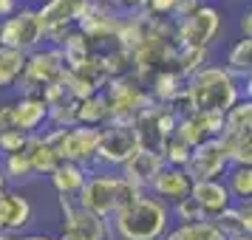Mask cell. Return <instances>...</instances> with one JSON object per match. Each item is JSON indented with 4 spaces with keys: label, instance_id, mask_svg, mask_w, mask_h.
<instances>
[{
    "label": "cell",
    "instance_id": "obj_11",
    "mask_svg": "<svg viewBox=\"0 0 252 240\" xmlns=\"http://www.w3.org/2000/svg\"><path fill=\"white\" fill-rule=\"evenodd\" d=\"M119 20H122V17L116 12H111L105 0H91L88 12L82 14V20L74 26V28L94 46V43H108V40H114L116 28H119Z\"/></svg>",
    "mask_w": 252,
    "mask_h": 240
},
{
    "label": "cell",
    "instance_id": "obj_18",
    "mask_svg": "<svg viewBox=\"0 0 252 240\" xmlns=\"http://www.w3.org/2000/svg\"><path fill=\"white\" fill-rule=\"evenodd\" d=\"M161 164H164V161H161L159 153L136 150V153L122 164V178H127L133 187H139V189H145V192H148V184L153 181V175L159 172Z\"/></svg>",
    "mask_w": 252,
    "mask_h": 240
},
{
    "label": "cell",
    "instance_id": "obj_6",
    "mask_svg": "<svg viewBox=\"0 0 252 240\" xmlns=\"http://www.w3.org/2000/svg\"><path fill=\"white\" fill-rule=\"evenodd\" d=\"M46 43L43 40V23L40 14L32 6H17V12L0 20V46L14 48V51H34Z\"/></svg>",
    "mask_w": 252,
    "mask_h": 240
},
{
    "label": "cell",
    "instance_id": "obj_35",
    "mask_svg": "<svg viewBox=\"0 0 252 240\" xmlns=\"http://www.w3.org/2000/svg\"><path fill=\"white\" fill-rule=\"evenodd\" d=\"M14 12H17V0H0V20H6Z\"/></svg>",
    "mask_w": 252,
    "mask_h": 240
},
{
    "label": "cell",
    "instance_id": "obj_4",
    "mask_svg": "<svg viewBox=\"0 0 252 240\" xmlns=\"http://www.w3.org/2000/svg\"><path fill=\"white\" fill-rule=\"evenodd\" d=\"M99 130H102V127H85V125L51 127L43 138L51 144V150L57 153L60 161H71V164L88 167V164H94V153H96Z\"/></svg>",
    "mask_w": 252,
    "mask_h": 240
},
{
    "label": "cell",
    "instance_id": "obj_9",
    "mask_svg": "<svg viewBox=\"0 0 252 240\" xmlns=\"http://www.w3.org/2000/svg\"><path fill=\"white\" fill-rule=\"evenodd\" d=\"M65 77V65L60 59L57 48H34L26 54V65H23V77H20V85H23V93H40L48 85H57Z\"/></svg>",
    "mask_w": 252,
    "mask_h": 240
},
{
    "label": "cell",
    "instance_id": "obj_15",
    "mask_svg": "<svg viewBox=\"0 0 252 240\" xmlns=\"http://www.w3.org/2000/svg\"><path fill=\"white\" fill-rule=\"evenodd\" d=\"M48 122V107L40 93H23L17 102H12V127L23 136H34Z\"/></svg>",
    "mask_w": 252,
    "mask_h": 240
},
{
    "label": "cell",
    "instance_id": "obj_34",
    "mask_svg": "<svg viewBox=\"0 0 252 240\" xmlns=\"http://www.w3.org/2000/svg\"><path fill=\"white\" fill-rule=\"evenodd\" d=\"M14 130L12 127V105H0V136Z\"/></svg>",
    "mask_w": 252,
    "mask_h": 240
},
{
    "label": "cell",
    "instance_id": "obj_36",
    "mask_svg": "<svg viewBox=\"0 0 252 240\" xmlns=\"http://www.w3.org/2000/svg\"><path fill=\"white\" fill-rule=\"evenodd\" d=\"M14 240H57V238H51V235H20Z\"/></svg>",
    "mask_w": 252,
    "mask_h": 240
},
{
    "label": "cell",
    "instance_id": "obj_24",
    "mask_svg": "<svg viewBox=\"0 0 252 240\" xmlns=\"http://www.w3.org/2000/svg\"><path fill=\"white\" fill-rule=\"evenodd\" d=\"M77 125H85V127L108 125V102H105L102 93L80 99V105H77Z\"/></svg>",
    "mask_w": 252,
    "mask_h": 240
},
{
    "label": "cell",
    "instance_id": "obj_28",
    "mask_svg": "<svg viewBox=\"0 0 252 240\" xmlns=\"http://www.w3.org/2000/svg\"><path fill=\"white\" fill-rule=\"evenodd\" d=\"M190 144H184L182 138H179V133L173 130L170 136L161 141V150H159V156L164 164H170V167H184L187 164V159H190Z\"/></svg>",
    "mask_w": 252,
    "mask_h": 240
},
{
    "label": "cell",
    "instance_id": "obj_25",
    "mask_svg": "<svg viewBox=\"0 0 252 240\" xmlns=\"http://www.w3.org/2000/svg\"><path fill=\"white\" fill-rule=\"evenodd\" d=\"M161 240H227V238L210 220H201V223H179V226H170Z\"/></svg>",
    "mask_w": 252,
    "mask_h": 240
},
{
    "label": "cell",
    "instance_id": "obj_2",
    "mask_svg": "<svg viewBox=\"0 0 252 240\" xmlns=\"http://www.w3.org/2000/svg\"><path fill=\"white\" fill-rule=\"evenodd\" d=\"M187 93L193 102V113L224 116L232 105L244 99L238 80L221 65H204L187 80Z\"/></svg>",
    "mask_w": 252,
    "mask_h": 240
},
{
    "label": "cell",
    "instance_id": "obj_14",
    "mask_svg": "<svg viewBox=\"0 0 252 240\" xmlns=\"http://www.w3.org/2000/svg\"><path fill=\"white\" fill-rule=\"evenodd\" d=\"M190 198L198 204L204 220H210V223H213L221 212H227L229 206H232V195H229V189L224 187V181H218V178H213V181H193Z\"/></svg>",
    "mask_w": 252,
    "mask_h": 240
},
{
    "label": "cell",
    "instance_id": "obj_20",
    "mask_svg": "<svg viewBox=\"0 0 252 240\" xmlns=\"http://www.w3.org/2000/svg\"><path fill=\"white\" fill-rule=\"evenodd\" d=\"M247 133H252V99L250 96L238 99V102L224 113V125H221V136L218 138L227 141V138L247 136Z\"/></svg>",
    "mask_w": 252,
    "mask_h": 240
},
{
    "label": "cell",
    "instance_id": "obj_12",
    "mask_svg": "<svg viewBox=\"0 0 252 240\" xmlns=\"http://www.w3.org/2000/svg\"><path fill=\"white\" fill-rule=\"evenodd\" d=\"M60 206H63V217H65V226L63 229H71V232H77L85 240H111L114 238L108 220L80 209L74 198H60Z\"/></svg>",
    "mask_w": 252,
    "mask_h": 240
},
{
    "label": "cell",
    "instance_id": "obj_40",
    "mask_svg": "<svg viewBox=\"0 0 252 240\" xmlns=\"http://www.w3.org/2000/svg\"><path fill=\"white\" fill-rule=\"evenodd\" d=\"M40 3H48V0H40Z\"/></svg>",
    "mask_w": 252,
    "mask_h": 240
},
{
    "label": "cell",
    "instance_id": "obj_22",
    "mask_svg": "<svg viewBox=\"0 0 252 240\" xmlns=\"http://www.w3.org/2000/svg\"><path fill=\"white\" fill-rule=\"evenodd\" d=\"M57 51H60V59H63L65 71H74V68H80V65H85V62L91 59L94 46L77 31V28H71L68 34H65V40L57 46Z\"/></svg>",
    "mask_w": 252,
    "mask_h": 240
},
{
    "label": "cell",
    "instance_id": "obj_27",
    "mask_svg": "<svg viewBox=\"0 0 252 240\" xmlns=\"http://www.w3.org/2000/svg\"><path fill=\"white\" fill-rule=\"evenodd\" d=\"M232 195V201H250L252 198V167H227V184H224Z\"/></svg>",
    "mask_w": 252,
    "mask_h": 240
},
{
    "label": "cell",
    "instance_id": "obj_23",
    "mask_svg": "<svg viewBox=\"0 0 252 240\" xmlns=\"http://www.w3.org/2000/svg\"><path fill=\"white\" fill-rule=\"evenodd\" d=\"M23 65H26V54L14 51V48L0 46V91L14 88L20 77H23Z\"/></svg>",
    "mask_w": 252,
    "mask_h": 240
},
{
    "label": "cell",
    "instance_id": "obj_26",
    "mask_svg": "<svg viewBox=\"0 0 252 240\" xmlns=\"http://www.w3.org/2000/svg\"><path fill=\"white\" fill-rule=\"evenodd\" d=\"M224 68L232 74V77H247L250 80V68H252V40H244L238 37L227 51V65Z\"/></svg>",
    "mask_w": 252,
    "mask_h": 240
},
{
    "label": "cell",
    "instance_id": "obj_32",
    "mask_svg": "<svg viewBox=\"0 0 252 240\" xmlns=\"http://www.w3.org/2000/svg\"><path fill=\"white\" fill-rule=\"evenodd\" d=\"M238 215H241V220H244V226H247V232H252V198L250 201H238Z\"/></svg>",
    "mask_w": 252,
    "mask_h": 240
},
{
    "label": "cell",
    "instance_id": "obj_30",
    "mask_svg": "<svg viewBox=\"0 0 252 240\" xmlns=\"http://www.w3.org/2000/svg\"><path fill=\"white\" fill-rule=\"evenodd\" d=\"M173 9H176V0H145L142 12L153 20H164L167 14H173Z\"/></svg>",
    "mask_w": 252,
    "mask_h": 240
},
{
    "label": "cell",
    "instance_id": "obj_5",
    "mask_svg": "<svg viewBox=\"0 0 252 240\" xmlns=\"http://www.w3.org/2000/svg\"><path fill=\"white\" fill-rule=\"evenodd\" d=\"M176 23V43L184 48H210L221 31V12L213 3H198L190 14H184Z\"/></svg>",
    "mask_w": 252,
    "mask_h": 240
},
{
    "label": "cell",
    "instance_id": "obj_1",
    "mask_svg": "<svg viewBox=\"0 0 252 240\" xmlns=\"http://www.w3.org/2000/svg\"><path fill=\"white\" fill-rule=\"evenodd\" d=\"M170 206L150 192L139 195L125 209L114 212V232L119 240H161L170 229Z\"/></svg>",
    "mask_w": 252,
    "mask_h": 240
},
{
    "label": "cell",
    "instance_id": "obj_10",
    "mask_svg": "<svg viewBox=\"0 0 252 240\" xmlns=\"http://www.w3.org/2000/svg\"><path fill=\"white\" fill-rule=\"evenodd\" d=\"M229 167L227 150L218 138H207L201 144L190 150V159L184 164V172L190 175V181H213L218 175H224Z\"/></svg>",
    "mask_w": 252,
    "mask_h": 240
},
{
    "label": "cell",
    "instance_id": "obj_37",
    "mask_svg": "<svg viewBox=\"0 0 252 240\" xmlns=\"http://www.w3.org/2000/svg\"><path fill=\"white\" fill-rule=\"evenodd\" d=\"M6 192V172H3V167H0V195Z\"/></svg>",
    "mask_w": 252,
    "mask_h": 240
},
{
    "label": "cell",
    "instance_id": "obj_19",
    "mask_svg": "<svg viewBox=\"0 0 252 240\" xmlns=\"http://www.w3.org/2000/svg\"><path fill=\"white\" fill-rule=\"evenodd\" d=\"M48 178H51V187L57 189L60 198H77L80 187L88 178V167L71 164V161H60L57 167L48 172Z\"/></svg>",
    "mask_w": 252,
    "mask_h": 240
},
{
    "label": "cell",
    "instance_id": "obj_31",
    "mask_svg": "<svg viewBox=\"0 0 252 240\" xmlns=\"http://www.w3.org/2000/svg\"><path fill=\"white\" fill-rule=\"evenodd\" d=\"M26 138L23 133H17V130H9V133H3L0 136V156H12V153H20L26 144Z\"/></svg>",
    "mask_w": 252,
    "mask_h": 240
},
{
    "label": "cell",
    "instance_id": "obj_39",
    "mask_svg": "<svg viewBox=\"0 0 252 240\" xmlns=\"http://www.w3.org/2000/svg\"><path fill=\"white\" fill-rule=\"evenodd\" d=\"M0 240H14V235H3V232H0Z\"/></svg>",
    "mask_w": 252,
    "mask_h": 240
},
{
    "label": "cell",
    "instance_id": "obj_13",
    "mask_svg": "<svg viewBox=\"0 0 252 240\" xmlns=\"http://www.w3.org/2000/svg\"><path fill=\"white\" fill-rule=\"evenodd\" d=\"M190 187H193V181H190V175L184 172V167L161 164L159 172L153 175V181L148 184V192L170 206V204H179L182 198H187V195H190Z\"/></svg>",
    "mask_w": 252,
    "mask_h": 240
},
{
    "label": "cell",
    "instance_id": "obj_33",
    "mask_svg": "<svg viewBox=\"0 0 252 240\" xmlns=\"http://www.w3.org/2000/svg\"><path fill=\"white\" fill-rule=\"evenodd\" d=\"M238 31H241V37H244V40H252V12H250V6H247V12L241 14Z\"/></svg>",
    "mask_w": 252,
    "mask_h": 240
},
{
    "label": "cell",
    "instance_id": "obj_8",
    "mask_svg": "<svg viewBox=\"0 0 252 240\" xmlns=\"http://www.w3.org/2000/svg\"><path fill=\"white\" fill-rule=\"evenodd\" d=\"M136 150H139V138H136L133 125H125V122H108V125H102V130H99L94 164L122 167Z\"/></svg>",
    "mask_w": 252,
    "mask_h": 240
},
{
    "label": "cell",
    "instance_id": "obj_3",
    "mask_svg": "<svg viewBox=\"0 0 252 240\" xmlns=\"http://www.w3.org/2000/svg\"><path fill=\"white\" fill-rule=\"evenodd\" d=\"M102 96L108 102V122H125V125L133 122V116L139 110H145L148 105H153L150 91L133 74L108 80V85L102 88Z\"/></svg>",
    "mask_w": 252,
    "mask_h": 240
},
{
    "label": "cell",
    "instance_id": "obj_38",
    "mask_svg": "<svg viewBox=\"0 0 252 240\" xmlns=\"http://www.w3.org/2000/svg\"><path fill=\"white\" fill-rule=\"evenodd\" d=\"M229 240H252V235H238V238H229Z\"/></svg>",
    "mask_w": 252,
    "mask_h": 240
},
{
    "label": "cell",
    "instance_id": "obj_29",
    "mask_svg": "<svg viewBox=\"0 0 252 240\" xmlns=\"http://www.w3.org/2000/svg\"><path fill=\"white\" fill-rule=\"evenodd\" d=\"M170 215L179 217V223H201V220H204V215H201L198 204H195L190 195H187V198H182L179 204H173Z\"/></svg>",
    "mask_w": 252,
    "mask_h": 240
},
{
    "label": "cell",
    "instance_id": "obj_7",
    "mask_svg": "<svg viewBox=\"0 0 252 240\" xmlns=\"http://www.w3.org/2000/svg\"><path fill=\"white\" fill-rule=\"evenodd\" d=\"M74 201H77L80 209L108 220L116 212V204H119V175L88 170V178L80 187V192H77Z\"/></svg>",
    "mask_w": 252,
    "mask_h": 240
},
{
    "label": "cell",
    "instance_id": "obj_17",
    "mask_svg": "<svg viewBox=\"0 0 252 240\" xmlns=\"http://www.w3.org/2000/svg\"><path fill=\"white\" fill-rule=\"evenodd\" d=\"M221 125H224V116H213V113H187L179 119L176 133L184 144H201L207 138H218L221 136Z\"/></svg>",
    "mask_w": 252,
    "mask_h": 240
},
{
    "label": "cell",
    "instance_id": "obj_16",
    "mask_svg": "<svg viewBox=\"0 0 252 240\" xmlns=\"http://www.w3.org/2000/svg\"><path fill=\"white\" fill-rule=\"evenodd\" d=\"M34 217L32 201L20 192H3L0 195V232L3 235H17L23 232Z\"/></svg>",
    "mask_w": 252,
    "mask_h": 240
},
{
    "label": "cell",
    "instance_id": "obj_21",
    "mask_svg": "<svg viewBox=\"0 0 252 240\" xmlns=\"http://www.w3.org/2000/svg\"><path fill=\"white\" fill-rule=\"evenodd\" d=\"M23 153H26V159H29V164H32V170H34V178L37 175H48V172L60 164L57 153L51 150V144H48L40 133H34V136L26 138Z\"/></svg>",
    "mask_w": 252,
    "mask_h": 240
}]
</instances>
